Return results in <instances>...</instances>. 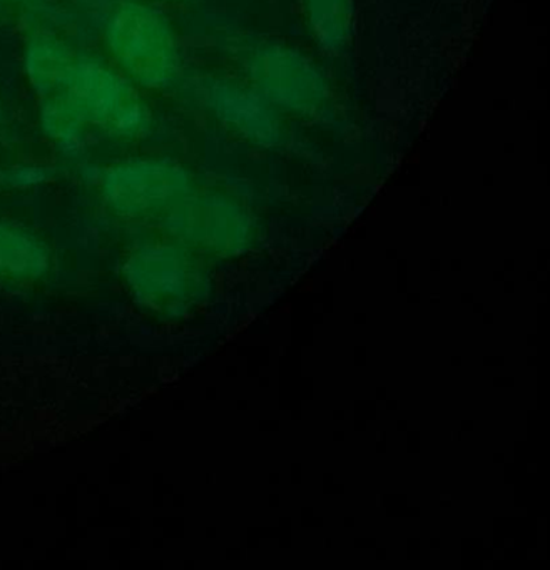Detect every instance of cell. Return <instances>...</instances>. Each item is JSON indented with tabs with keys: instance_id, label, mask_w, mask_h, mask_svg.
Here are the masks:
<instances>
[{
	"instance_id": "10",
	"label": "cell",
	"mask_w": 550,
	"mask_h": 570,
	"mask_svg": "<svg viewBox=\"0 0 550 570\" xmlns=\"http://www.w3.org/2000/svg\"><path fill=\"white\" fill-rule=\"evenodd\" d=\"M55 171L45 165H16L0 169V186L9 189H28L45 185L52 179Z\"/></svg>"
},
{
	"instance_id": "11",
	"label": "cell",
	"mask_w": 550,
	"mask_h": 570,
	"mask_svg": "<svg viewBox=\"0 0 550 570\" xmlns=\"http://www.w3.org/2000/svg\"><path fill=\"white\" fill-rule=\"evenodd\" d=\"M163 2H186V0H163Z\"/></svg>"
},
{
	"instance_id": "4",
	"label": "cell",
	"mask_w": 550,
	"mask_h": 570,
	"mask_svg": "<svg viewBox=\"0 0 550 570\" xmlns=\"http://www.w3.org/2000/svg\"><path fill=\"white\" fill-rule=\"evenodd\" d=\"M99 185L106 205L125 218L168 213L193 191L188 169L161 156H131L116 161L101 173Z\"/></svg>"
},
{
	"instance_id": "9",
	"label": "cell",
	"mask_w": 550,
	"mask_h": 570,
	"mask_svg": "<svg viewBox=\"0 0 550 570\" xmlns=\"http://www.w3.org/2000/svg\"><path fill=\"white\" fill-rule=\"evenodd\" d=\"M39 126L46 138L52 139L56 145L69 139H85L88 131L78 109L65 95L41 99Z\"/></svg>"
},
{
	"instance_id": "7",
	"label": "cell",
	"mask_w": 550,
	"mask_h": 570,
	"mask_svg": "<svg viewBox=\"0 0 550 570\" xmlns=\"http://www.w3.org/2000/svg\"><path fill=\"white\" fill-rule=\"evenodd\" d=\"M49 252L45 243L19 223L0 218V276L35 279L45 275Z\"/></svg>"
},
{
	"instance_id": "6",
	"label": "cell",
	"mask_w": 550,
	"mask_h": 570,
	"mask_svg": "<svg viewBox=\"0 0 550 570\" xmlns=\"http://www.w3.org/2000/svg\"><path fill=\"white\" fill-rule=\"evenodd\" d=\"M78 52L51 32H38L29 39L24 51L28 85L39 98H51L65 91Z\"/></svg>"
},
{
	"instance_id": "1",
	"label": "cell",
	"mask_w": 550,
	"mask_h": 570,
	"mask_svg": "<svg viewBox=\"0 0 550 570\" xmlns=\"http://www.w3.org/2000/svg\"><path fill=\"white\" fill-rule=\"evenodd\" d=\"M106 49L116 68L145 91H173L185 79L178 36L161 9L125 0L106 26Z\"/></svg>"
},
{
	"instance_id": "2",
	"label": "cell",
	"mask_w": 550,
	"mask_h": 570,
	"mask_svg": "<svg viewBox=\"0 0 550 570\" xmlns=\"http://www.w3.org/2000/svg\"><path fill=\"white\" fill-rule=\"evenodd\" d=\"M242 61L248 85L279 112L310 121H322L332 115L333 92L328 78L302 49L262 39L248 45Z\"/></svg>"
},
{
	"instance_id": "3",
	"label": "cell",
	"mask_w": 550,
	"mask_h": 570,
	"mask_svg": "<svg viewBox=\"0 0 550 570\" xmlns=\"http://www.w3.org/2000/svg\"><path fill=\"white\" fill-rule=\"evenodd\" d=\"M65 95L85 125L119 141H135L151 128V111L136 88L116 66L91 55H78Z\"/></svg>"
},
{
	"instance_id": "8",
	"label": "cell",
	"mask_w": 550,
	"mask_h": 570,
	"mask_svg": "<svg viewBox=\"0 0 550 570\" xmlns=\"http://www.w3.org/2000/svg\"><path fill=\"white\" fill-rule=\"evenodd\" d=\"M310 29L318 48L340 58L353 41V0H303Z\"/></svg>"
},
{
	"instance_id": "5",
	"label": "cell",
	"mask_w": 550,
	"mask_h": 570,
	"mask_svg": "<svg viewBox=\"0 0 550 570\" xmlns=\"http://www.w3.org/2000/svg\"><path fill=\"white\" fill-rule=\"evenodd\" d=\"M195 95L216 121L245 141L265 149L285 145L288 131L282 112L248 82L206 76L196 82Z\"/></svg>"
}]
</instances>
